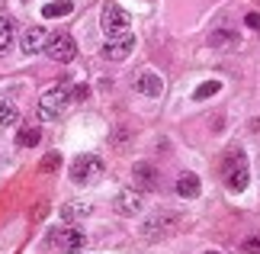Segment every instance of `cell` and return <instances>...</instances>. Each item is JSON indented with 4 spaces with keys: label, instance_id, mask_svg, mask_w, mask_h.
I'll return each mask as SVG.
<instances>
[{
    "label": "cell",
    "instance_id": "9",
    "mask_svg": "<svg viewBox=\"0 0 260 254\" xmlns=\"http://www.w3.org/2000/svg\"><path fill=\"white\" fill-rule=\"evenodd\" d=\"M132 48H135L132 33H128V36H119V39H109V42L103 45V58H109V62H122V58H128Z\"/></svg>",
    "mask_w": 260,
    "mask_h": 254
},
{
    "label": "cell",
    "instance_id": "12",
    "mask_svg": "<svg viewBox=\"0 0 260 254\" xmlns=\"http://www.w3.org/2000/svg\"><path fill=\"white\" fill-rule=\"evenodd\" d=\"M174 190H177V196H183V200H196L199 190H203V184H199L196 174H189V171H186V174L177 177V187Z\"/></svg>",
    "mask_w": 260,
    "mask_h": 254
},
{
    "label": "cell",
    "instance_id": "22",
    "mask_svg": "<svg viewBox=\"0 0 260 254\" xmlns=\"http://www.w3.org/2000/svg\"><path fill=\"white\" fill-rule=\"evenodd\" d=\"M241 251H244V254H260V235H251V238H244Z\"/></svg>",
    "mask_w": 260,
    "mask_h": 254
},
{
    "label": "cell",
    "instance_id": "3",
    "mask_svg": "<svg viewBox=\"0 0 260 254\" xmlns=\"http://www.w3.org/2000/svg\"><path fill=\"white\" fill-rule=\"evenodd\" d=\"M68 103H71V87H68V80H61V84H55L52 90L42 94V100H39V116H42V119H55Z\"/></svg>",
    "mask_w": 260,
    "mask_h": 254
},
{
    "label": "cell",
    "instance_id": "11",
    "mask_svg": "<svg viewBox=\"0 0 260 254\" xmlns=\"http://www.w3.org/2000/svg\"><path fill=\"white\" fill-rule=\"evenodd\" d=\"M135 90H138V94H145V97H161L164 80H161L157 71H142V74L135 77Z\"/></svg>",
    "mask_w": 260,
    "mask_h": 254
},
{
    "label": "cell",
    "instance_id": "1",
    "mask_svg": "<svg viewBox=\"0 0 260 254\" xmlns=\"http://www.w3.org/2000/svg\"><path fill=\"white\" fill-rule=\"evenodd\" d=\"M222 177H225V187L232 193H241L247 184H251V167H247L244 151H228L225 164H222Z\"/></svg>",
    "mask_w": 260,
    "mask_h": 254
},
{
    "label": "cell",
    "instance_id": "23",
    "mask_svg": "<svg viewBox=\"0 0 260 254\" xmlns=\"http://www.w3.org/2000/svg\"><path fill=\"white\" fill-rule=\"evenodd\" d=\"M77 100H87V87H84V84L71 87V103H77Z\"/></svg>",
    "mask_w": 260,
    "mask_h": 254
},
{
    "label": "cell",
    "instance_id": "5",
    "mask_svg": "<svg viewBox=\"0 0 260 254\" xmlns=\"http://www.w3.org/2000/svg\"><path fill=\"white\" fill-rule=\"evenodd\" d=\"M177 212H167V209H161V212H154L151 219H145L142 222V235L151 241V238H164V235H171V232L177 229Z\"/></svg>",
    "mask_w": 260,
    "mask_h": 254
},
{
    "label": "cell",
    "instance_id": "6",
    "mask_svg": "<svg viewBox=\"0 0 260 254\" xmlns=\"http://www.w3.org/2000/svg\"><path fill=\"white\" fill-rule=\"evenodd\" d=\"M48 241H52L55 248L68 251V254H77V251L87 245V235H84L81 229H55L52 235H48Z\"/></svg>",
    "mask_w": 260,
    "mask_h": 254
},
{
    "label": "cell",
    "instance_id": "10",
    "mask_svg": "<svg viewBox=\"0 0 260 254\" xmlns=\"http://www.w3.org/2000/svg\"><path fill=\"white\" fill-rule=\"evenodd\" d=\"M48 45V33L42 26H29L23 36H19V48H23L26 55H32V52H42V48Z\"/></svg>",
    "mask_w": 260,
    "mask_h": 254
},
{
    "label": "cell",
    "instance_id": "17",
    "mask_svg": "<svg viewBox=\"0 0 260 254\" xmlns=\"http://www.w3.org/2000/svg\"><path fill=\"white\" fill-rule=\"evenodd\" d=\"M39 138H42V132H39V129H19L16 132V145H23V148L39 145Z\"/></svg>",
    "mask_w": 260,
    "mask_h": 254
},
{
    "label": "cell",
    "instance_id": "14",
    "mask_svg": "<svg viewBox=\"0 0 260 254\" xmlns=\"http://www.w3.org/2000/svg\"><path fill=\"white\" fill-rule=\"evenodd\" d=\"M71 10H74L71 0H55V4H45V7H42V16H45V19H58V16H68Z\"/></svg>",
    "mask_w": 260,
    "mask_h": 254
},
{
    "label": "cell",
    "instance_id": "20",
    "mask_svg": "<svg viewBox=\"0 0 260 254\" xmlns=\"http://www.w3.org/2000/svg\"><path fill=\"white\" fill-rule=\"evenodd\" d=\"M209 45H212V48H222V45H238V36H235V33H212V36H209Z\"/></svg>",
    "mask_w": 260,
    "mask_h": 254
},
{
    "label": "cell",
    "instance_id": "24",
    "mask_svg": "<svg viewBox=\"0 0 260 254\" xmlns=\"http://www.w3.org/2000/svg\"><path fill=\"white\" fill-rule=\"evenodd\" d=\"M247 26H254V29H260V16H257V13H247Z\"/></svg>",
    "mask_w": 260,
    "mask_h": 254
},
{
    "label": "cell",
    "instance_id": "21",
    "mask_svg": "<svg viewBox=\"0 0 260 254\" xmlns=\"http://www.w3.org/2000/svg\"><path fill=\"white\" fill-rule=\"evenodd\" d=\"M58 167H61V155H58V151L45 155V158H42V164H39V171H45V174H48V171H58Z\"/></svg>",
    "mask_w": 260,
    "mask_h": 254
},
{
    "label": "cell",
    "instance_id": "15",
    "mask_svg": "<svg viewBox=\"0 0 260 254\" xmlns=\"http://www.w3.org/2000/svg\"><path fill=\"white\" fill-rule=\"evenodd\" d=\"M19 123V109L10 100H0V126H16Z\"/></svg>",
    "mask_w": 260,
    "mask_h": 254
},
{
    "label": "cell",
    "instance_id": "18",
    "mask_svg": "<svg viewBox=\"0 0 260 254\" xmlns=\"http://www.w3.org/2000/svg\"><path fill=\"white\" fill-rule=\"evenodd\" d=\"M87 212H90L87 203H68V206H61V219L71 222V219H77V216H87Z\"/></svg>",
    "mask_w": 260,
    "mask_h": 254
},
{
    "label": "cell",
    "instance_id": "8",
    "mask_svg": "<svg viewBox=\"0 0 260 254\" xmlns=\"http://www.w3.org/2000/svg\"><path fill=\"white\" fill-rule=\"evenodd\" d=\"M116 212L119 216H138V212H142V206H145V200H142V193L138 190H122L116 196Z\"/></svg>",
    "mask_w": 260,
    "mask_h": 254
},
{
    "label": "cell",
    "instance_id": "2",
    "mask_svg": "<svg viewBox=\"0 0 260 254\" xmlns=\"http://www.w3.org/2000/svg\"><path fill=\"white\" fill-rule=\"evenodd\" d=\"M128 26H132V19L128 13L119 4H103L100 10V29H103L106 39H119V36H128Z\"/></svg>",
    "mask_w": 260,
    "mask_h": 254
},
{
    "label": "cell",
    "instance_id": "25",
    "mask_svg": "<svg viewBox=\"0 0 260 254\" xmlns=\"http://www.w3.org/2000/svg\"><path fill=\"white\" fill-rule=\"evenodd\" d=\"M206 254H222V251H206Z\"/></svg>",
    "mask_w": 260,
    "mask_h": 254
},
{
    "label": "cell",
    "instance_id": "13",
    "mask_svg": "<svg viewBox=\"0 0 260 254\" xmlns=\"http://www.w3.org/2000/svg\"><path fill=\"white\" fill-rule=\"evenodd\" d=\"M132 177L138 180V187H145V190H154V184H157V171L151 164H145V161H138L132 167Z\"/></svg>",
    "mask_w": 260,
    "mask_h": 254
},
{
    "label": "cell",
    "instance_id": "19",
    "mask_svg": "<svg viewBox=\"0 0 260 254\" xmlns=\"http://www.w3.org/2000/svg\"><path fill=\"white\" fill-rule=\"evenodd\" d=\"M218 90H222V84H218V80H206V84H199V87L193 90V100H206V97H215Z\"/></svg>",
    "mask_w": 260,
    "mask_h": 254
},
{
    "label": "cell",
    "instance_id": "4",
    "mask_svg": "<svg viewBox=\"0 0 260 254\" xmlns=\"http://www.w3.org/2000/svg\"><path fill=\"white\" fill-rule=\"evenodd\" d=\"M100 174H103V158L100 155H77L74 158V164H71V180L74 184L87 187V184H93Z\"/></svg>",
    "mask_w": 260,
    "mask_h": 254
},
{
    "label": "cell",
    "instance_id": "16",
    "mask_svg": "<svg viewBox=\"0 0 260 254\" xmlns=\"http://www.w3.org/2000/svg\"><path fill=\"white\" fill-rule=\"evenodd\" d=\"M10 42H13V19L0 16V55L10 48Z\"/></svg>",
    "mask_w": 260,
    "mask_h": 254
},
{
    "label": "cell",
    "instance_id": "7",
    "mask_svg": "<svg viewBox=\"0 0 260 254\" xmlns=\"http://www.w3.org/2000/svg\"><path fill=\"white\" fill-rule=\"evenodd\" d=\"M45 52H48V58H52V62L71 65L74 55H77V45H74L71 36H52V39H48V45H45Z\"/></svg>",
    "mask_w": 260,
    "mask_h": 254
}]
</instances>
